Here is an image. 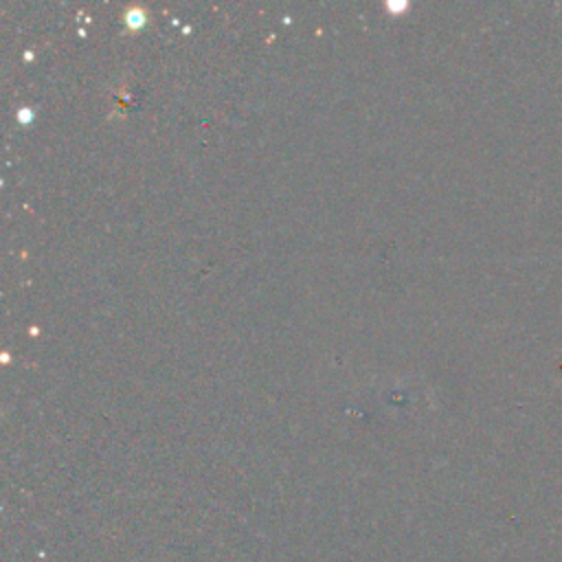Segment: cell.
Instances as JSON below:
<instances>
[{
    "mask_svg": "<svg viewBox=\"0 0 562 562\" xmlns=\"http://www.w3.org/2000/svg\"><path fill=\"white\" fill-rule=\"evenodd\" d=\"M127 22L132 24V26H136V24H140L143 22V11H138V9H134V11H130L127 13Z\"/></svg>",
    "mask_w": 562,
    "mask_h": 562,
    "instance_id": "obj_1",
    "label": "cell"
}]
</instances>
